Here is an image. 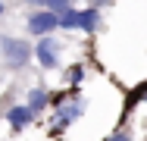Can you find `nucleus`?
<instances>
[{"label": "nucleus", "mask_w": 147, "mask_h": 141, "mask_svg": "<svg viewBox=\"0 0 147 141\" xmlns=\"http://www.w3.org/2000/svg\"><path fill=\"white\" fill-rule=\"evenodd\" d=\"M59 116H57V129H63V125H69L78 113H82V104H69V107H59Z\"/></svg>", "instance_id": "423d86ee"}, {"label": "nucleus", "mask_w": 147, "mask_h": 141, "mask_svg": "<svg viewBox=\"0 0 147 141\" xmlns=\"http://www.w3.org/2000/svg\"><path fill=\"white\" fill-rule=\"evenodd\" d=\"M97 22H100V13H97V9H82V28H85V31H94Z\"/></svg>", "instance_id": "6e6552de"}, {"label": "nucleus", "mask_w": 147, "mask_h": 141, "mask_svg": "<svg viewBox=\"0 0 147 141\" xmlns=\"http://www.w3.org/2000/svg\"><path fill=\"white\" fill-rule=\"evenodd\" d=\"M57 25H59V13L57 9H47V6L28 19V31L31 35H47V31H53Z\"/></svg>", "instance_id": "f03ea898"}, {"label": "nucleus", "mask_w": 147, "mask_h": 141, "mask_svg": "<svg viewBox=\"0 0 147 141\" xmlns=\"http://www.w3.org/2000/svg\"><path fill=\"white\" fill-rule=\"evenodd\" d=\"M28 3H38V6H47V0H28Z\"/></svg>", "instance_id": "9b49d317"}, {"label": "nucleus", "mask_w": 147, "mask_h": 141, "mask_svg": "<svg viewBox=\"0 0 147 141\" xmlns=\"http://www.w3.org/2000/svg\"><path fill=\"white\" fill-rule=\"evenodd\" d=\"M34 54H38V60H41V66H47V69H53V66H57V47H53V41H50V38H41Z\"/></svg>", "instance_id": "20e7f679"}, {"label": "nucleus", "mask_w": 147, "mask_h": 141, "mask_svg": "<svg viewBox=\"0 0 147 141\" xmlns=\"http://www.w3.org/2000/svg\"><path fill=\"white\" fill-rule=\"evenodd\" d=\"M59 28H82V9H63L59 13Z\"/></svg>", "instance_id": "39448f33"}, {"label": "nucleus", "mask_w": 147, "mask_h": 141, "mask_svg": "<svg viewBox=\"0 0 147 141\" xmlns=\"http://www.w3.org/2000/svg\"><path fill=\"white\" fill-rule=\"evenodd\" d=\"M0 13H3V3H0Z\"/></svg>", "instance_id": "f8f14e48"}, {"label": "nucleus", "mask_w": 147, "mask_h": 141, "mask_svg": "<svg viewBox=\"0 0 147 141\" xmlns=\"http://www.w3.org/2000/svg\"><path fill=\"white\" fill-rule=\"evenodd\" d=\"M69 6V0H47V9H57V13H63Z\"/></svg>", "instance_id": "1a4fd4ad"}, {"label": "nucleus", "mask_w": 147, "mask_h": 141, "mask_svg": "<svg viewBox=\"0 0 147 141\" xmlns=\"http://www.w3.org/2000/svg\"><path fill=\"white\" fill-rule=\"evenodd\" d=\"M0 47H3V56L9 66H25L31 56V47L25 41H16V38H0Z\"/></svg>", "instance_id": "f257e3e1"}, {"label": "nucleus", "mask_w": 147, "mask_h": 141, "mask_svg": "<svg viewBox=\"0 0 147 141\" xmlns=\"http://www.w3.org/2000/svg\"><path fill=\"white\" fill-rule=\"evenodd\" d=\"M31 119H34V110H31L28 104H25V107H9V110H6V122H9L16 132H19V129H25Z\"/></svg>", "instance_id": "7ed1b4c3"}, {"label": "nucleus", "mask_w": 147, "mask_h": 141, "mask_svg": "<svg viewBox=\"0 0 147 141\" xmlns=\"http://www.w3.org/2000/svg\"><path fill=\"white\" fill-rule=\"evenodd\" d=\"M28 107L34 113H41L44 107H47V91L44 88H31V94H28Z\"/></svg>", "instance_id": "0eeeda50"}, {"label": "nucleus", "mask_w": 147, "mask_h": 141, "mask_svg": "<svg viewBox=\"0 0 147 141\" xmlns=\"http://www.w3.org/2000/svg\"><path fill=\"white\" fill-rule=\"evenodd\" d=\"M107 141H128L125 135H113V138H107Z\"/></svg>", "instance_id": "9d476101"}]
</instances>
